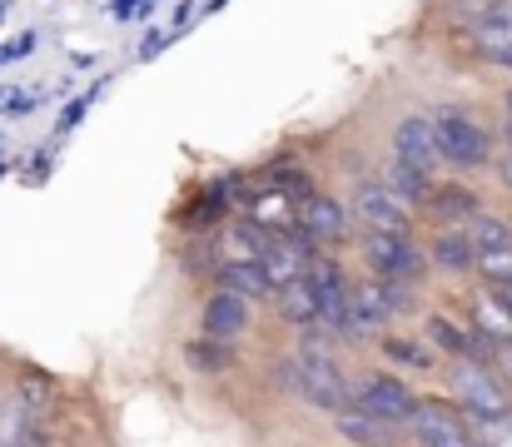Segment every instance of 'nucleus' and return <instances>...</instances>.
<instances>
[{
    "label": "nucleus",
    "instance_id": "obj_15",
    "mask_svg": "<svg viewBox=\"0 0 512 447\" xmlns=\"http://www.w3.org/2000/svg\"><path fill=\"white\" fill-rule=\"evenodd\" d=\"M433 264L448 269V274H463V269H478V249L468 239V229H443L438 244H433Z\"/></svg>",
    "mask_w": 512,
    "mask_h": 447
},
{
    "label": "nucleus",
    "instance_id": "obj_6",
    "mask_svg": "<svg viewBox=\"0 0 512 447\" xmlns=\"http://www.w3.org/2000/svg\"><path fill=\"white\" fill-rule=\"evenodd\" d=\"M453 388H458V403L468 408V418H488V413L508 408V388L493 378V368H483V358H458Z\"/></svg>",
    "mask_w": 512,
    "mask_h": 447
},
{
    "label": "nucleus",
    "instance_id": "obj_8",
    "mask_svg": "<svg viewBox=\"0 0 512 447\" xmlns=\"http://www.w3.org/2000/svg\"><path fill=\"white\" fill-rule=\"evenodd\" d=\"M393 159H403V164H413V169H423V174L438 169L443 149H438V130H433L428 115H408V120L393 130Z\"/></svg>",
    "mask_w": 512,
    "mask_h": 447
},
{
    "label": "nucleus",
    "instance_id": "obj_24",
    "mask_svg": "<svg viewBox=\"0 0 512 447\" xmlns=\"http://www.w3.org/2000/svg\"><path fill=\"white\" fill-rule=\"evenodd\" d=\"M488 289H493V294H498V298H503V303L512 308V279H503V284H488Z\"/></svg>",
    "mask_w": 512,
    "mask_h": 447
},
{
    "label": "nucleus",
    "instance_id": "obj_10",
    "mask_svg": "<svg viewBox=\"0 0 512 447\" xmlns=\"http://www.w3.org/2000/svg\"><path fill=\"white\" fill-rule=\"evenodd\" d=\"M309 284H314V294H319V313H324V323H334L339 328L343 313H348V298H353V289L343 284V269L334 264V259H309Z\"/></svg>",
    "mask_w": 512,
    "mask_h": 447
},
{
    "label": "nucleus",
    "instance_id": "obj_1",
    "mask_svg": "<svg viewBox=\"0 0 512 447\" xmlns=\"http://www.w3.org/2000/svg\"><path fill=\"white\" fill-rule=\"evenodd\" d=\"M294 388L309 398V403H319V408H334L339 413L343 403H348V378L339 373V363L309 338L304 348H299V358H294Z\"/></svg>",
    "mask_w": 512,
    "mask_h": 447
},
{
    "label": "nucleus",
    "instance_id": "obj_12",
    "mask_svg": "<svg viewBox=\"0 0 512 447\" xmlns=\"http://www.w3.org/2000/svg\"><path fill=\"white\" fill-rule=\"evenodd\" d=\"M299 229H304L309 239H343V234H348V219H343V209L334 199L304 194V204H299Z\"/></svg>",
    "mask_w": 512,
    "mask_h": 447
},
{
    "label": "nucleus",
    "instance_id": "obj_3",
    "mask_svg": "<svg viewBox=\"0 0 512 447\" xmlns=\"http://www.w3.org/2000/svg\"><path fill=\"white\" fill-rule=\"evenodd\" d=\"M363 259L373 264V279H388V284H418V279H423V254L413 249L408 234L368 229V239H363Z\"/></svg>",
    "mask_w": 512,
    "mask_h": 447
},
{
    "label": "nucleus",
    "instance_id": "obj_9",
    "mask_svg": "<svg viewBox=\"0 0 512 447\" xmlns=\"http://www.w3.org/2000/svg\"><path fill=\"white\" fill-rule=\"evenodd\" d=\"M468 40H473L488 60H503L512 50V0H483L478 15L468 20Z\"/></svg>",
    "mask_w": 512,
    "mask_h": 447
},
{
    "label": "nucleus",
    "instance_id": "obj_5",
    "mask_svg": "<svg viewBox=\"0 0 512 447\" xmlns=\"http://www.w3.org/2000/svg\"><path fill=\"white\" fill-rule=\"evenodd\" d=\"M408 428H413V443L418 447H478L473 423L458 408H448V403H418Z\"/></svg>",
    "mask_w": 512,
    "mask_h": 447
},
{
    "label": "nucleus",
    "instance_id": "obj_14",
    "mask_svg": "<svg viewBox=\"0 0 512 447\" xmlns=\"http://www.w3.org/2000/svg\"><path fill=\"white\" fill-rule=\"evenodd\" d=\"M339 433L353 447H393V423L363 408H339Z\"/></svg>",
    "mask_w": 512,
    "mask_h": 447
},
{
    "label": "nucleus",
    "instance_id": "obj_27",
    "mask_svg": "<svg viewBox=\"0 0 512 447\" xmlns=\"http://www.w3.org/2000/svg\"><path fill=\"white\" fill-rule=\"evenodd\" d=\"M508 135H512V90H508Z\"/></svg>",
    "mask_w": 512,
    "mask_h": 447
},
{
    "label": "nucleus",
    "instance_id": "obj_25",
    "mask_svg": "<svg viewBox=\"0 0 512 447\" xmlns=\"http://www.w3.org/2000/svg\"><path fill=\"white\" fill-rule=\"evenodd\" d=\"M503 179H508V184H512V154H508V159H503Z\"/></svg>",
    "mask_w": 512,
    "mask_h": 447
},
{
    "label": "nucleus",
    "instance_id": "obj_21",
    "mask_svg": "<svg viewBox=\"0 0 512 447\" xmlns=\"http://www.w3.org/2000/svg\"><path fill=\"white\" fill-rule=\"evenodd\" d=\"M229 348H224V338H199V343H189V363L194 368H204V373H219V368H229Z\"/></svg>",
    "mask_w": 512,
    "mask_h": 447
},
{
    "label": "nucleus",
    "instance_id": "obj_20",
    "mask_svg": "<svg viewBox=\"0 0 512 447\" xmlns=\"http://www.w3.org/2000/svg\"><path fill=\"white\" fill-rule=\"evenodd\" d=\"M428 204H433L443 219H463V214H473V209H478V204H473V194H468L463 184H433Z\"/></svg>",
    "mask_w": 512,
    "mask_h": 447
},
{
    "label": "nucleus",
    "instance_id": "obj_2",
    "mask_svg": "<svg viewBox=\"0 0 512 447\" xmlns=\"http://www.w3.org/2000/svg\"><path fill=\"white\" fill-rule=\"evenodd\" d=\"M433 130H438L443 159L458 164V169H478V164L493 159V135H488L473 115H463V110H443V115H433Z\"/></svg>",
    "mask_w": 512,
    "mask_h": 447
},
{
    "label": "nucleus",
    "instance_id": "obj_11",
    "mask_svg": "<svg viewBox=\"0 0 512 447\" xmlns=\"http://www.w3.org/2000/svg\"><path fill=\"white\" fill-rule=\"evenodd\" d=\"M249 328V298L234 294V289H219V294L204 303V333L209 338H234Z\"/></svg>",
    "mask_w": 512,
    "mask_h": 447
},
{
    "label": "nucleus",
    "instance_id": "obj_4",
    "mask_svg": "<svg viewBox=\"0 0 512 447\" xmlns=\"http://www.w3.org/2000/svg\"><path fill=\"white\" fill-rule=\"evenodd\" d=\"M348 403L363 408V413H378V418H388V423H408L413 408H418L413 388H408L403 378H388V373H363V378H353V383H348Z\"/></svg>",
    "mask_w": 512,
    "mask_h": 447
},
{
    "label": "nucleus",
    "instance_id": "obj_18",
    "mask_svg": "<svg viewBox=\"0 0 512 447\" xmlns=\"http://www.w3.org/2000/svg\"><path fill=\"white\" fill-rule=\"evenodd\" d=\"M383 184H388L393 194H403L408 204H428V194H433V174H423V169H413V164H403V159L388 164Z\"/></svg>",
    "mask_w": 512,
    "mask_h": 447
},
{
    "label": "nucleus",
    "instance_id": "obj_19",
    "mask_svg": "<svg viewBox=\"0 0 512 447\" xmlns=\"http://www.w3.org/2000/svg\"><path fill=\"white\" fill-rule=\"evenodd\" d=\"M473 423V438L478 447H512V408L503 413H488V418H468Z\"/></svg>",
    "mask_w": 512,
    "mask_h": 447
},
{
    "label": "nucleus",
    "instance_id": "obj_13",
    "mask_svg": "<svg viewBox=\"0 0 512 447\" xmlns=\"http://www.w3.org/2000/svg\"><path fill=\"white\" fill-rule=\"evenodd\" d=\"M274 294H279V318H289V323H299V328H309V323H319V318H324V313H319V294H314V284H309V274L284 279Z\"/></svg>",
    "mask_w": 512,
    "mask_h": 447
},
{
    "label": "nucleus",
    "instance_id": "obj_17",
    "mask_svg": "<svg viewBox=\"0 0 512 447\" xmlns=\"http://www.w3.org/2000/svg\"><path fill=\"white\" fill-rule=\"evenodd\" d=\"M224 289H234V294H244L254 303V298L274 294V279L264 274L259 259H234V264H224Z\"/></svg>",
    "mask_w": 512,
    "mask_h": 447
},
{
    "label": "nucleus",
    "instance_id": "obj_16",
    "mask_svg": "<svg viewBox=\"0 0 512 447\" xmlns=\"http://www.w3.org/2000/svg\"><path fill=\"white\" fill-rule=\"evenodd\" d=\"M473 323H478V333H483V338H493V343H512V308L493 294V289H488V294H478V303H473Z\"/></svg>",
    "mask_w": 512,
    "mask_h": 447
},
{
    "label": "nucleus",
    "instance_id": "obj_7",
    "mask_svg": "<svg viewBox=\"0 0 512 447\" xmlns=\"http://www.w3.org/2000/svg\"><path fill=\"white\" fill-rule=\"evenodd\" d=\"M353 204H358V219H363L368 229H393V234H408V199H403V194H393L383 179L358 184Z\"/></svg>",
    "mask_w": 512,
    "mask_h": 447
},
{
    "label": "nucleus",
    "instance_id": "obj_26",
    "mask_svg": "<svg viewBox=\"0 0 512 447\" xmlns=\"http://www.w3.org/2000/svg\"><path fill=\"white\" fill-rule=\"evenodd\" d=\"M498 65H503V70H512V50H508V55H503V60H498Z\"/></svg>",
    "mask_w": 512,
    "mask_h": 447
},
{
    "label": "nucleus",
    "instance_id": "obj_23",
    "mask_svg": "<svg viewBox=\"0 0 512 447\" xmlns=\"http://www.w3.org/2000/svg\"><path fill=\"white\" fill-rule=\"evenodd\" d=\"M383 353L393 363H408V368H433V353L423 343H413V338H383Z\"/></svg>",
    "mask_w": 512,
    "mask_h": 447
},
{
    "label": "nucleus",
    "instance_id": "obj_22",
    "mask_svg": "<svg viewBox=\"0 0 512 447\" xmlns=\"http://www.w3.org/2000/svg\"><path fill=\"white\" fill-rule=\"evenodd\" d=\"M478 274H483L488 284H503V279H512V244L478 249Z\"/></svg>",
    "mask_w": 512,
    "mask_h": 447
}]
</instances>
